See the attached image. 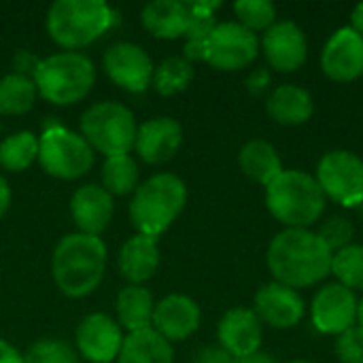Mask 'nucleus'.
Here are the masks:
<instances>
[{
  "mask_svg": "<svg viewBox=\"0 0 363 363\" xmlns=\"http://www.w3.org/2000/svg\"><path fill=\"white\" fill-rule=\"evenodd\" d=\"M234 13L238 23L251 32H266L272 23H277V9L270 0H238L234 4Z\"/></svg>",
  "mask_w": 363,
  "mask_h": 363,
  "instance_id": "nucleus-32",
  "label": "nucleus"
},
{
  "mask_svg": "<svg viewBox=\"0 0 363 363\" xmlns=\"http://www.w3.org/2000/svg\"><path fill=\"white\" fill-rule=\"evenodd\" d=\"M291 363H311V362H304V359H298V362H291Z\"/></svg>",
  "mask_w": 363,
  "mask_h": 363,
  "instance_id": "nucleus-44",
  "label": "nucleus"
},
{
  "mask_svg": "<svg viewBox=\"0 0 363 363\" xmlns=\"http://www.w3.org/2000/svg\"><path fill=\"white\" fill-rule=\"evenodd\" d=\"M9 204H11V187H9L6 179L0 174V219L9 211Z\"/></svg>",
  "mask_w": 363,
  "mask_h": 363,
  "instance_id": "nucleus-39",
  "label": "nucleus"
},
{
  "mask_svg": "<svg viewBox=\"0 0 363 363\" xmlns=\"http://www.w3.org/2000/svg\"><path fill=\"white\" fill-rule=\"evenodd\" d=\"M117 363H174V351L166 338L149 328L125 336Z\"/></svg>",
  "mask_w": 363,
  "mask_h": 363,
  "instance_id": "nucleus-26",
  "label": "nucleus"
},
{
  "mask_svg": "<svg viewBox=\"0 0 363 363\" xmlns=\"http://www.w3.org/2000/svg\"><path fill=\"white\" fill-rule=\"evenodd\" d=\"M140 21L155 38H181L187 32L189 11L181 0H153L143 6Z\"/></svg>",
  "mask_w": 363,
  "mask_h": 363,
  "instance_id": "nucleus-22",
  "label": "nucleus"
},
{
  "mask_svg": "<svg viewBox=\"0 0 363 363\" xmlns=\"http://www.w3.org/2000/svg\"><path fill=\"white\" fill-rule=\"evenodd\" d=\"M317 236L325 242V247L332 253H338V251H342L345 247L351 245V240H353V225L345 217H332V219H328L321 225Z\"/></svg>",
  "mask_w": 363,
  "mask_h": 363,
  "instance_id": "nucleus-34",
  "label": "nucleus"
},
{
  "mask_svg": "<svg viewBox=\"0 0 363 363\" xmlns=\"http://www.w3.org/2000/svg\"><path fill=\"white\" fill-rule=\"evenodd\" d=\"M81 136L89 147L104 157L125 155L134 149L136 143V117L134 113L115 100L94 102L81 115Z\"/></svg>",
  "mask_w": 363,
  "mask_h": 363,
  "instance_id": "nucleus-7",
  "label": "nucleus"
},
{
  "mask_svg": "<svg viewBox=\"0 0 363 363\" xmlns=\"http://www.w3.org/2000/svg\"><path fill=\"white\" fill-rule=\"evenodd\" d=\"M32 81L43 100L55 106H72L91 91L96 68L85 53L60 51L38 62Z\"/></svg>",
  "mask_w": 363,
  "mask_h": 363,
  "instance_id": "nucleus-6",
  "label": "nucleus"
},
{
  "mask_svg": "<svg viewBox=\"0 0 363 363\" xmlns=\"http://www.w3.org/2000/svg\"><path fill=\"white\" fill-rule=\"evenodd\" d=\"M259 53V38L238 21L217 23L204 40V60L217 70H242Z\"/></svg>",
  "mask_w": 363,
  "mask_h": 363,
  "instance_id": "nucleus-9",
  "label": "nucleus"
},
{
  "mask_svg": "<svg viewBox=\"0 0 363 363\" xmlns=\"http://www.w3.org/2000/svg\"><path fill=\"white\" fill-rule=\"evenodd\" d=\"M38 98L32 77L9 72L0 79V115H23Z\"/></svg>",
  "mask_w": 363,
  "mask_h": 363,
  "instance_id": "nucleus-27",
  "label": "nucleus"
},
{
  "mask_svg": "<svg viewBox=\"0 0 363 363\" xmlns=\"http://www.w3.org/2000/svg\"><path fill=\"white\" fill-rule=\"evenodd\" d=\"M106 77L130 94H143L153 83V62L149 53L130 40L113 43L102 57Z\"/></svg>",
  "mask_w": 363,
  "mask_h": 363,
  "instance_id": "nucleus-11",
  "label": "nucleus"
},
{
  "mask_svg": "<svg viewBox=\"0 0 363 363\" xmlns=\"http://www.w3.org/2000/svg\"><path fill=\"white\" fill-rule=\"evenodd\" d=\"M336 355L342 363H363V328L353 325L336 340Z\"/></svg>",
  "mask_w": 363,
  "mask_h": 363,
  "instance_id": "nucleus-35",
  "label": "nucleus"
},
{
  "mask_svg": "<svg viewBox=\"0 0 363 363\" xmlns=\"http://www.w3.org/2000/svg\"><path fill=\"white\" fill-rule=\"evenodd\" d=\"M187 204V187L172 172H157L136 187L130 200V221L136 234L157 238Z\"/></svg>",
  "mask_w": 363,
  "mask_h": 363,
  "instance_id": "nucleus-4",
  "label": "nucleus"
},
{
  "mask_svg": "<svg viewBox=\"0 0 363 363\" xmlns=\"http://www.w3.org/2000/svg\"><path fill=\"white\" fill-rule=\"evenodd\" d=\"M194 81V64L183 55H170L153 70V87L162 96H174Z\"/></svg>",
  "mask_w": 363,
  "mask_h": 363,
  "instance_id": "nucleus-30",
  "label": "nucleus"
},
{
  "mask_svg": "<svg viewBox=\"0 0 363 363\" xmlns=\"http://www.w3.org/2000/svg\"><path fill=\"white\" fill-rule=\"evenodd\" d=\"M323 72L338 83H351L363 77V36L351 26L340 28L325 43L321 53Z\"/></svg>",
  "mask_w": 363,
  "mask_h": 363,
  "instance_id": "nucleus-14",
  "label": "nucleus"
},
{
  "mask_svg": "<svg viewBox=\"0 0 363 363\" xmlns=\"http://www.w3.org/2000/svg\"><path fill=\"white\" fill-rule=\"evenodd\" d=\"M115 213L113 196L96 183L81 185L70 198V215L77 225V232L100 236Z\"/></svg>",
  "mask_w": 363,
  "mask_h": 363,
  "instance_id": "nucleus-20",
  "label": "nucleus"
},
{
  "mask_svg": "<svg viewBox=\"0 0 363 363\" xmlns=\"http://www.w3.org/2000/svg\"><path fill=\"white\" fill-rule=\"evenodd\" d=\"M334 253L311 230H283L268 247V268L277 283L291 289L311 287L332 274Z\"/></svg>",
  "mask_w": 363,
  "mask_h": 363,
  "instance_id": "nucleus-1",
  "label": "nucleus"
},
{
  "mask_svg": "<svg viewBox=\"0 0 363 363\" xmlns=\"http://www.w3.org/2000/svg\"><path fill=\"white\" fill-rule=\"evenodd\" d=\"M238 164H240V170L251 181L264 187H268L283 172V164H281L277 149L268 140H262V138H253L242 145L238 153Z\"/></svg>",
  "mask_w": 363,
  "mask_h": 363,
  "instance_id": "nucleus-25",
  "label": "nucleus"
},
{
  "mask_svg": "<svg viewBox=\"0 0 363 363\" xmlns=\"http://www.w3.org/2000/svg\"><path fill=\"white\" fill-rule=\"evenodd\" d=\"M119 21V13L104 0H55L47 11V34L66 51L98 40Z\"/></svg>",
  "mask_w": 363,
  "mask_h": 363,
  "instance_id": "nucleus-3",
  "label": "nucleus"
},
{
  "mask_svg": "<svg viewBox=\"0 0 363 363\" xmlns=\"http://www.w3.org/2000/svg\"><path fill=\"white\" fill-rule=\"evenodd\" d=\"M325 194L317 179L302 170H283L266 187V204L287 230H308L325 211Z\"/></svg>",
  "mask_w": 363,
  "mask_h": 363,
  "instance_id": "nucleus-5",
  "label": "nucleus"
},
{
  "mask_svg": "<svg viewBox=\"0 0 363 363\" xmlns=\"http://www.w3.org/2000/svg\"><path fill=\"white\" fill-rule=\"evenodd\" d=\"M0 363H23V355L4 338H0Z\"/></svg>",
  "mask_w": 363,
  "mask_h": 363,
  "instance_id": "nucleus-38",
  "label": "nucleus"
},
{
  "mask_svg": "<svg viewBox=\"0 0 363 363\" xmlns=\"http://www.w3.org/2000/svg\"><path fill=\"white\" fill-rule=\"evenodd\" d=\"M94 149L81 136L62 123L55 128L43 130L38 136V164L40 168L55 179L74 181L87 174L94 166Z\"/></svg>",
  "mask_w": 363,
  "mask_h": 363,
  "instance_id": "nucleus-8",
  "label": "nucleus"
},
{
  "mask_svg": "<svg viewBox=\"0 0 363 363\" xmlns=\"http://www.w3.org/2000/svg\"><path fill=\"white\" fill-rule=\"evenodd\" d=\"M194 363H234V357L221 347H204L196 353Z\"/></svg>",
  "mask_w": 363,
  "mask_h": 363,
  "instance_id": "nucleus-36",
  "label": "nucleus"
},
{
  "mask_svg": "<svg viewBox=\"0 0 363 363\" xmlns=\"http://www.w3.org/2000/svg\"><path fill=\"white\" fill-rule=\"evenodd\" d=\"M315 179L325 198H332L342 206L357 208L363 200V160L353 151L336 149L325 153Z\"/></svg>",
  "mask_w": 363,
  "mask_h": 363,
  "instance_id": "nucleus-10",
  "label": "nucleus"
},
{
  "mask_svg": "<svg viewBox=\"0 0 363 363\" xmlns=\"http://www.w3.org/2000/svg\"><path fill=\"white\" fill-rule=\"evenodd\" d=\"M357 304L359 300L345 285H325L323 289H319L311 306L313 325L321 334L340 336L349 328L357 325Z\"/></svg>",
  "mask_w": 363,
  "mask_h": 363,
  "instance_id": "nucleus-13",
  "label": "nucleus"
},
{
  "mask_svg": "<svg viewBox=\"0 0 363 363\" xmlns=\"http://www.w3.org/2000/svg\"><path fill=\"white\" fill-rule=\"evenodd\" d=\"M266 111L281 125H300L313 117L315 102L304 87L281 85L268 96Z\"/></svg>",
  "mask_w": 363,
  "mask_h": 363,
  "instance_id": "nucleus-24",
  "label": "nucleus"
},
{
  "mask_svg": "<svg viewBox=\"0 0 363 363\" xmlns=\"http://www.w3.org/2000/svg\"><path fill=\"white\" fill-rule=\"evenodd\" d=\"M264 55L268 64L281 72H294L304 66L308 55V43L302 28L294 21L272 23L262 38Z\"/></svg>",
  "mask_w": 363,
  "mask_h": 363,
  "instance_id": "nucleus-15",
  "label": "nucleus"
},
{
  "mask_svg": "<svg viewBox=\"0 0 363 363\" xmlns=\"http://www.w3.org/2000/svg\"><path fill=\"white\" fill-rule=\"evenodd\" d=\"M183 145V128L172 117H153L138 125L134 149L147 164L170 162Z\"/></svg>",
  "mask_w": 363,
  "mask_h": 363,
  "instance_id": "nucleus-16",
  "label": "nucleus"
},
{
  "mask_svg": "<svg viewBox=\"0 0 363 363\" xmlns=\"http://www.w3.org/2000/svg\"><path fill=\"white\" fill-rule=\"evenodd\" d=\"M138 164L130 153L106 157L102 164V187L111 196L134 194L138 187Z\"/></svg>",
  "mask_w": 363,
  "mask_h": 363,
  "instance_id": "nucleus-29",
  "label": "nucleus"
},
{
  "mask_svg": "<svg viewBox=\"0 0 363 363\" xmlns=\"http://www.w3.org/2000/svg\"><path fill=\"white\" fill-rule=\"evenodd\" d=\"M351 28H353L357 34H362L363 36V2L355 6V11H353V15H351Z\"/></svg>",
  "mask_w": 363,
  "mask_h": 363,
  "instance_id": "nucleus-41",
  "label": "nucleus"
},
{
  "mask_svg": "<svg viewBox=\"0 0 363 363\" xmlns=\"http://www.w3.org/2000/svg\"><path fill=\"white\" fill-rule=\"evenodd\" d=\"M357 325L363 328V298L359 300V304H357Z\"/></svg>",
  "mask_w": 363,
  "mask_h": 363,
  "instance_id": "nucleus-42",
  "label": "nucleus"
},
{
  "mask_svg": "<svg viewBox=\"0 0 363 363\" xmlns=\"http://www.w3.org/2000/svg\"><path fill=\"white\" fill-rule=\"evenodd\" d=\"M253 311L262 323H268L277 330H289L302 321L304 300L298 296L296 289L274 281L257 289Z\"/></svg>",
  "mask_w": 363,
  "mask_h": 363,
  "instance_id": "nucleus-17",
  "label": "nucleus"
},
{
  "mask_svg": "<svg viewBox=\"0 0 363 363\" xmlns=\"http://www.w3.org/2000/svg\"><path fill=\"white\" fill-rule=\"evenodd\" d=\"M123 340L125 336L121 325L104 313H91L83 317L74 332L77 351L89 363L117 362Z\"/></svg>",
  "mask_w": 363,
  "mask_h": 363,
  "instance_id": "nucleus-12",
  "label": "nucleus"
},
{
  "mask_svg": "<svg viewBox=\"0 0 363 363\" xmlns=\"http://www.w3.org/2000/svg\"><path fill=\"white\" fill-rule=\"evenodd\" d=\"M117 266L121 277L130 285H143L153 274L157 272L160 266V247L157 238L145 236V234H134L130 236L117 257Z\"/></svg>",
  "mask_w": 363,
  "mask_h": 363,
  "instance_id": "nucleus-21",
  "label": "nucleus"
},
{
  "mask_svg": "<svg viewBox=\"0 0 363 363\" xmlns=\"http://www.w3.org/2000/svg\"><path fill=\"white\" fill-rule=\"evenodd\" d=\"M106 245L100 236L66 234L53 249L51 277L68 298H85L98 289L106 272Z\"/></svg>",
  "mask_w": 363,
  "mask_h": 363,
  "instance_id": "nucleus-2",
  "label": "nucleus"
},
{
  "mask_svg": "<svg viewBox=\"0 0 363 363\" xmlns=\"http://www.w3.org/2000/svg\"><path fill=\"white\" fill-rule=\"evenodd\" d=\"M200 306L191 298L183 294H170L155 302L151 328L172 345L187 340L200 328Z\"/></svg>",
  "mask_w": 363,
  "mask_h": 363,
  "instance_id": "nucleus-18",
  "label": "nucleus"
},
{
  "mask_svg": "<svg viewBox=\"0 0 363 363\" xmlns=\"http://www.w3.org/2000/svg\"><path fill=\"white\" fill-rule=\"evenodd\" d=\"M38 160V136L30 130L9 134L0 143V166L9 172H23Z\"/></svg>",
  "mask_w": 363,
  "mask_h": 363,
  "instance_id": "nucleus-28",
  "label": "nucleus"
},
{
  "mask_svg": "<svg viewBox=\"0 0 363 363\" xmlns=\"http://www.w3.org/2000/svg\"><path fill=\"white\" fill-rule=\"evenodd\" d=\"M153 311H155V300L145 285H125L117 294L115 300L117 323L121 325V330H128V334L149 330L153 325Z\"/></svg>",
  "mask_w": 363,
  "mask_h": 363,
  "instance_id": "nucleus-23",
  "label": "nucleus"
},
{
  "mask_svg": "<svg viewBox=\"0 0 363 363\" xmlns=\"http://www.w3.org/2000/svg\"><path fill=\"white\" fill-rule=\"evenodd\" d=\"M268 83H270V72H268L266 68L253 70V72L249 74V79H247V87H249L251 94H262V91L268 87Z\"/></svg>",
  "mask_w": 363,
  "mask_h": 363,
  "instance_id": "nucleus-37",
  "label": "nucleus"
},
{
  "mask_svg": "<svg viewBox=\"0 0 363 363\" xmlns=\"http://www.w3.org/2000/svg\"><path fill=\"white\" fill-rule=\"evenodd\" d=\"M357 213H359V217H362V219H363V200H362V202H359V204H357Z\"/></svg>",
  "mask_w": 363,
  "mask_h": 363,
  "instance_id": "nucleus-43",
  "label": "nucleus"
},
{
  "mask_svg": "<svg viewBox=\"0 0 363 363\" xmlns=\"http://www.w3.org/2000/svg\"><path fill=\"white\" fill-rule=\"evenodd\" d=\"M332 274L347 289H363V245H349L334 253Z\"/></svg>",
  "mask_w": 363,
  "mask_h": 363,
  "instance_id": "nucleus-31",
  "label": "nucleus"
},
{
  "mask_svg": "<svg viewBox=\"0 0 363 363\" xmlns=\"http://www.w3.org/2000/svg\"><path fill=\"white\" fill-rule=\"evenodd\" d=\"M217 338L234 359L249 357L262 347V321L253 308H232L221 317Z\"/></svg>",
  "mask_w": 363,
  "mask_h": 363,
  "instance_id": "nucleus-19",
  "label": "nucleus"
},
{
  "mask_svg": "<svg viewBox=\"0 0 363 363\" xmlns=\"http://www.w3.org/2000/svg\"><path fill=\"white\" fill-rule=\"evenodd\" d=\"M23 363H79V357L72 347L62 340H38L23 355Z\"/></svg>",
  "mask_w": 363,
  "mask_h": 363,
  "instance_id": "nucleus-33",
  "label": "nucleus"
},
{
  "mask_svg": "<svg viewBox=\"0 0 363 363\" xmlns=\"http://www.w3.org/2000/svg\"><path fill=\"white\" fill-rule=\"evenodd\" d=\"M234 363H277V359L270 355V353H264V351H257L249 357H240V359H234Z\"/></svg>",
  "mask_w": 363,
  "mask_h": 363,
  "instance_id": "nucleus-40",
  "label": "nucleus"
}]
</instances>
